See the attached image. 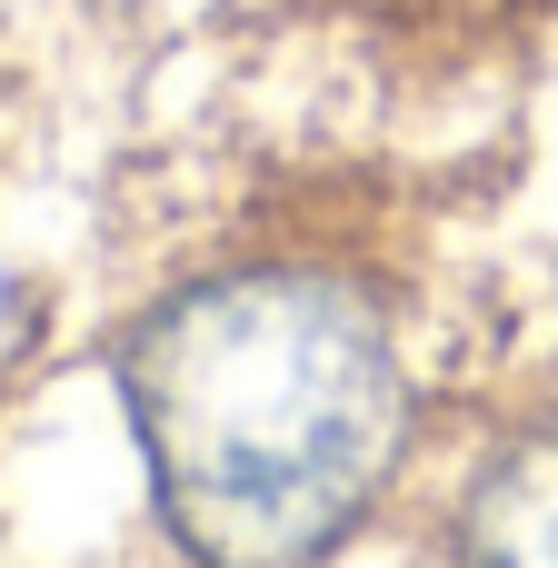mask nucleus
<instances>
[{
	"label": "nucleus",
	"instance_id": "nucleus-2",
	"mask_svg": "<svg viewBox=\"0 0 558 568\" xmlns=\"http://www.w3.org/2000/svg\"><path fill=\"white\" fill-rule=\"evenodd\" d=\"M419 549L429 568H558V359L479 399Z\"/></svg>",
	"mask_w": 558,
	"mask_h": 568
},
{
	"label": "nucleus",
	"instance_id": "nucleus-1",
	"mask_svg": "<svg viewBox=\"0 0 558 568\" xmlns=\"http://www.w3.org/2000/svg\"><path fill=\"white\" fill-rule=\"evenodd\" d=\"M110 389L180 568H339L439 449L399 230L349 190L240 210L160 270Z\"/></svg>",
	"mask_w": 558,
	"mask_h": 568
}]
</instances>
